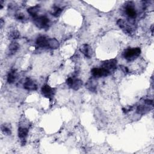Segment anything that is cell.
I'll list each match as a JSON object with an SVG mask.
<instances>
[{"label":"cell","mask_w":154,"mask_h":154,"mask_svg":"<svg viewBox=\"0 0 154 154\" xmlns=\"http://www.w3.org/2000/svg\"><path fill=\"white\" fill-rule=\"evenodd\" d=\"M59 42L54 38H49L48 48L51 49H57L59 47Z\"/></svg>","instance_id":"e0dca14e"},{"label":"cell","mask_w":154,"mask_h":154,"mask_svg":"<svg viewBox=\"0 0 154 154\" xmlns=\"http://www.w3.org/2000/svg\"><path fill=\"white\" fill-rule=\"evenodd\" d=\"M42 93L45 97L51 98L54 95V89L48 85H45L42 88Z\"/></svg>","instance_id":"9c48e42d"},{"label":"cell","mask_w":154,"mask_h":154,"mask_svg":"<svg viewBox=\"0 0 154 154\" xmlns=\"http://www.w3.org/2000/svg\"><path fill=\"white\" fill-rule=\"evenodd\" d=\"M150 107H152V106H150V105H148L146 104V105H140L138 106V107L137 108V112L138 114H146L151 110L152 108H150Z\"/></svg>","instance_id":"9a60e30c"},{"label":"cell","mask_w":154,"mask_h":154,"mask_svg":"<svg viewBox=\"0 0 154 154\" xmlns=\"http://www.w3.org/2000/svg\"><path fill=\"white\" fill-rule=\"evenodd\" d=\"M62 9L59 7H55L54 8V9L53 10V12H52V15L56 17H57L59 16H60V15L62 14Z\"/></svg>","instance_id":"ffe728a7"},{"label":"cell","mask_w":154,"mask_h":154,"mask_svg":"<svg viewBox=\"0 0 154 154\" xmlns=\"http://www.w3.org/2000/svg\"><path fill=\"white\" fill-rule=\"evenodd\" d=\"M125 13L126 15L132 20H135L137 17V12L131 3H129L126 5L125 7Z\"/></svg>","instance_id":"8992f818"},{"label":"cell","mask_w":154,"mask_h":154,"mask_svg":"<svg viewBox=\"0 0 154 154\" xmlns=\"http://www.w3.org/2000/svg\"><path fill=\"white\" fill-rule=\"evenodd\" d=\"M92 75L95 78H101L107 77L110 74V72L104 69V68H93L91 71Z\"/></svg>","instance_id":"3957f363"},{"label":"cell","mask_w":154,"mask_h":154,"mask_svg":"<svg viewBox=\"0 0 154 154\" xmlns=\"http://www.w3.org/2000/svg\"><path fill=\"white\" fill-rule=\"evenodd\" d=\"M24 87L27 90H36L37 89L36 84L30 78H26L24 84Z\"/></svg>","instance_id":"ba28073f"},{"label":"cell","mask_w":154,"mask_h":154,"mask_svg":"<svg viewBox=\"0 0 154 154\" xmlns=\"http://www.w3.org/2000/svg\"><path fill=\"white\" fill-rule=\"evenodd\" d=\"M97 83L96 81L93 79L90 78L89 80V81L86 83V88L89 90L90 92H95L96 91V88H97Z\"/></svg>","instance_id":"7c38bea8"},{"label":"cell","mask_w":154,"mask_h":154,"mask_svg":"<svg viewBox=\"0 0 154 154\" xmlns=\"http://www.w3.org/2000/svg\"><path fill=\"white\" fill-rule=\"evenodd\" d=\"M20 48V45L17 42L12 43L9 48V53L10 55L15 54Z\"/></svg>","instance_id":"2e32d148"},{"label":"cell","mask_w":154,"mask_h":154,"mask_svg":"<svg viewBox=\"0 0 154 154\" xmlns=\"http://www.w3.org/2000/svg\"><path fill=\"white\" fill-rule=\"evenodd\" d=\"M16 18L19 20V21H24L25 20H26V18H25V16L24 14H17L16 15Z\"/></svg>","instance_id":"7402d4cb"},{"label":"cell","mask_w":154,"mask_h":154,"mask_svg":"<svg viewBox=\"0 0 154 154\" xmlns=\"http://www.w3.org/2000/svg\"><path fill=\"white\" fill-rule=\"evenodd\" d=\"M117 24L119 27V28H120L122 30H123L125 33L128 35L132 34V29L128 24H126L123 20H119L117 22Z\"/></svg>","instance_id":"52a82bcc"},{"label":"cell","mask_w":154,"mask_h":154,"mask_svg":"<svg viewBox=\"0 0 154 154\" xmlns=\"http://www.w3.org/2000/svg\"><path fill=\"white\" fill-rule=\"evenodd\" d=\"M144 104L150 106H153V101L152 100H150V99H146L144 101Z\"/></svg>","instance_id":"603a6c76"},{"label":"cell","mask_w":154,"mask_h":154,"mask_svg":"<svg viewBox=\"0 0 154 154\" xmlns=\"http://www.w3.org/2000/svg\"><path fill=\"white\" fill-rule=\"evenodd\" d=\"M80 51L88 59H90L92 55L91 47L87 44L83 45L80 48Z\"/></svg>","instance_id":"30bf717a"},{"label":"cell","mask_w":154,"mask_h":154,"mask_svg":"<svg viewBox=\"0 0 154 154\" xmlns=\"http://www.w3.org/2000/svg\"><path fill=\"white\" fill-rule=\"evenodd\" d=\"M11 38L12 39H17L20 37V33L17 31H13L11 33Z\"/></svg>","instance_id":"44dd1931"},{"label":"cell","mask_w":154,"mask_h":154,"mask_svg":"<svg viewBox=\"0 0 154 154\" xmlns=\"http://www.w3.org/2000/svg\"><path fill=\"white\" fill-rule=\"evenodd\" d=\"M18 78V73L16 70H12L9 72L8 76V81L10 84L15 83Z\"/></svg>","instance_id":"5bb4252c"},{"label":"cell","mask_w":154,"mask_h":154,"mask_svg":"<svg viewBox=\"0 0 154 154\" xmlns=\"http://www.w3.org/2000/svg\"><path fill=\"white\" fill-rule=\"evenodd\" d=\"M39 11V6H36L35 7H32L28 9V12L29 14L33 18H36V17H38V13Z\"/></svg>","instance_id":"ac0fdd59"},{"label":"cell","mask_w":154,"mask_h":154,"mask_svg":"<svg viewBox=\"0 0 154 154\" xmlns=\"http://www.w3.org/2000/svg\"><path fill=\"white\" fill-rule=\"evenodd\" d=\"M29 130L26 128H20L18 129V135L21 141H23V144H25L24 140H26V137L28 135Z\"/></svg>","instance_id":"4fadbf2b"},{"label":"cell","mask_w":154,"mask_h":154,"mask_svg":"<svg viewBox=\"0 0 154 154\" xmlns=\"http://www.w3.org/2000/svg\"><path fill=\"white\" fill-rule=\"evenodd\" d=\"M49 38L45 36H40L37 39L36 44L41 48H48Z\"/></svg>","instance_id":"8fae6325"},{"label":"cell","mask_w":154,"mask_h":154,"mask_svg":"<svg viewBox=\"0 0 154 154\" xmlns=\"http://www.w3.org/2000/svg\"><path fill=\"white\" fill-rule=\"evenodd\" d=\"M34 20L36 26L40 29H47L49 27L50 21L46 17H38L36 18H34Z\"/></svg>","instance_id":"7a4b0ae2"},{"label":"cell","mask_w":154,"mask_h":154,"mask_svg":"<svg viewBox=\"0 0 154 154\" xmlns=\"http://www.w3.org/2000/svg\"><path fill=\"white\" fill-rule=\"evenodd\" d=\"M2 131L7 134V135H11L12 132H11V129L10 128V126L6 124H5V125H3L2 126Z\"/></svg>","instance_id":"d6986e66"},{"label":"cell","mask_w":154,"mask_h":154,"mask_svg":"<svg viewBox=\"0 0 154 154\" xmlns=\"http://www.w3.org/2000/svg\"><path fill=\"white\" fill-rule=\"evenodd\" d=\"M121 69H122V71H123L124 73H128V69L125 66H121Z\"/></svg>","instance_id":"cb8c5ba5"},{"label":"cell","mask_w":154,"mask_h":154,"mask_svg":"<svg viewBox=\"0 0 154 154\" xmlns=\"http://www.w3.org/2000/svg\"><path fill=\"white\" fill-rule=\"evenodd\" d=\"M141 54V50L140 48H128L123 53L124 58L129 61H131L138 57Z\"/></svg>","instance_id":"6da1fadb"},{"label":"cell","mask_w":154,"mask_h":154,"mask_svg":"<svg viewBox=\"0 0 154 154\" xmlns=\"http://www.w3.org/2000/svg\"><path fill=\"white\" fill-rule=\"evenodd\" d=\"M117 68V60L116 59H111L104 62L102 65V68L108 71L111 72V71H114Z\"/></svg>","instance_id":"5b68a950"},{"label":"cell","mask_w":154,"mask_h":154,"mask_svg":"<svg viewBox=\"0 0 154 154\" xmlns=\"http://www.w3.org/2000/svg\"><path fill=\"white\" fill-rule=\"evenodd\" d=\"M3 24H4V21L3 20V19L1 20V28H2L3 26Z\"/></svg>","instance_id":"d4e9b609"},{"label":"cell","mask_w":154,"mask_h":154,"mask_svg":"<svg viewBox=\"0 0 154 154\" xmlns=\"http://www.w3.org/2000/svg\"><path fill=\"white\" fill-rule=\"evenodd\" d=\"M67 84L72 89L75 90H79L82 85L83 81L79 79H74L73 78H69L66 81Z\"/></svg>","instance_id":"277c9868"}]
</instances>
